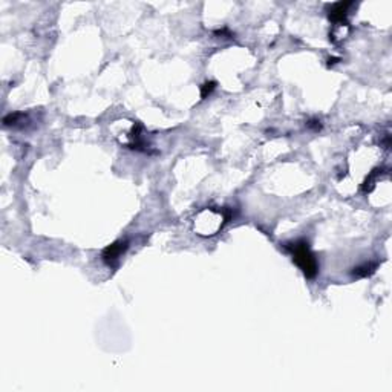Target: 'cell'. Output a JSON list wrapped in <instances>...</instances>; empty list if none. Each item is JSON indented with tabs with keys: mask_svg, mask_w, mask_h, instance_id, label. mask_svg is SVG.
Here are the masks:
<instances>
[{
	"mask_svg": "<svg viewBox=\"0 0 392 392\" xmlns=\"http://www.w3.org/2000/svg\"><path fill=\"white\" fill-rule=\"evenodd\" d=\"M285 249L291 253L293 261L296 265L302 270L306 279H314L319 273V263L313 252L309 250V245L306 241L299 239L294 242H288L285 244Z\"/></svg>",
	"mask_w": 392,
	"mask_h": 392,
	"instance_id": "1",
	"label": "cell"
},
{
	"mask_svg": "<svg viewBox=\"0 0 392 392\" xmlns=\"http://www.w3.org/2000/svg\"><path fill=\"white\" fill-rule=\"evenodd\" d=\"M353 5L351 2H337L333 3L331 6H328V17L333 23H346V17H348V8Z\"/></svg>",
	"mask_w": 392,
	"mask_h": 392,
	"instance_id": "2",
	"label": "cell"
},
{
	"mask_svg": "<svg viewBox=\"0 0 392 392\" xmlns=\"http://www.w3.org/2000/svg\"><path fill=\"white\" fill-rule=\"evenodd\" d=\"M22 117V114H9L8 117H5L3 123H5V126H11V125H15L17 120Z\"/></svg>",
	"mask_w": 392,
	"mask_h": 392,
	"instance_id": "6",
	"label": "cell"
},
{
	"mask_svg": "<svg viewBox=\"0 0 392 392\" xmlns=\"http://www.w3.org/2000/svg\"><path fill=\"white\" fill-rule=\"evenodd\" d=\"M128 250V241H115L103 250V261L106 263H114L123 253Z\"/></svg>",
	"mask_w": 392,
	"mask_h": 392,
	"instance_id": "3",
	"label": "cell"
},
{
	"mask_svg": "<svg viewBox=\"0 0 392 392\" xmlns=\"http://www.w3.org/2000/svg\"><path fill=\"white\" fill-rule=\"evenodd\" d=\"M215 86H216L215 81H207V83H204V85L201 86V97L205 98L207 95H210L212 91L215 89Z\"/></svg>",
	"mask_w": 392,
	"mask_h": 392,
	"instance_id": "5",
	"label": "cell"
},
{
	"mask_svg": "<svg viewBox=\"0 0 392 392\" xmlns=\"http://www.w3.org/2000/svg\"><path fill=\"white\" fill-rule=\"evenodd\" d=\"M377 268V263H365V265H360L357 268H354V276L357 277H366V276H371Z\"/></svg>",
	"mask_w": 392,
	"mask_h": 392,
	"instance_id": "4",
	"label": "cell"
}]
</instances>
